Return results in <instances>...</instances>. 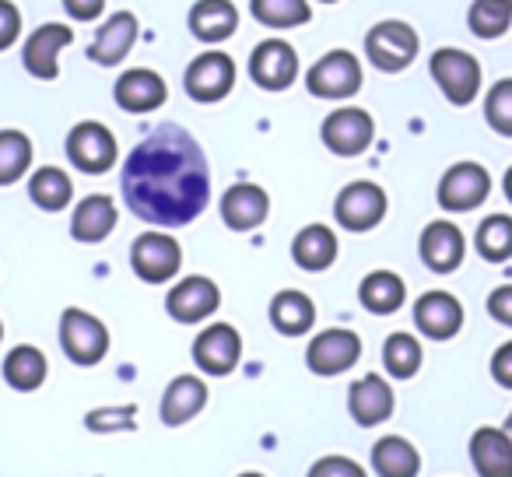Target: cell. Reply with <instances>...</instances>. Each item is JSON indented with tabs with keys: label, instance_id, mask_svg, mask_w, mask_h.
Returning <instances> with one entry per match:
<instances>
[{
	"label": "cell",
	"instance_id": "42",
	"mask_svg": "<svg viewBox=\"0 0 512 477\" xmlns=\"http://www.w3.org/2000/svg\"><path fill=\"white\" fill-rule=\"evenodd\" d=\"M488 313H491V320H498L502 327H512V285H502L488 295Z\"/></svg>",
	"mask_w": 512,
	"mask_h": 477
},
{
	"label": "cell",
	"instance_id": "48",
	"mask_svg": "<svg viewBox=\"0 0 512 477\" xmlns=\"http://www.w3.org/2000/svg\"><path fill=\"white\" fill-rule=\"evenodd\" d=\"M0 341H4V323H0Z\"/></svg>",
	"mask_w": 512,
	"mask_h": 477
},
{
	"label": "cell",
	"instance_id": "28",
	"mask_svg": "<svg viewBox=\"0 0 512 477\" xmlns=\"http://www.w3.org/2000/svg\"><path fill=\"white\" fill-rule=\"evenodd\" d=\"M271 323L278 334L285 337H302L306 330H313L316 323V306L309 295L295 292V288H288V292H278L271 302Z\"/></svg>",
	"mask_w": 512,
	"mask_h": 477
},
{
	"label": "cell",
	"instance_id": "27",
	"mask_svg": "<svg viewBox=\"0 0 512 477\" xmlns=\"http://www.w3.org/2000/svg\"><path fill=\"white\" fill-rule=\"evenodd\" d=\"M292 260L302 271H327L337 260V235L327 225H306L295 235Z\"/></svg>",
	"mask_w": 512,
	"mask_h": 477
},
{
	"label": "cell",
	"instance_id": "47",
	"mask_svg": "<svg viewBox=\"0 0 512 477\" xmlns=\"http://www.w3.org/2000/svg\"><path fill=\"white\" fill-rule=\"evenodd\" d=\"M239 477H264V474H256V470H249V474H239Z\"/></svg>",
	"mask_w": 512,
	"mask_h": 477
},
{
	"label": "cell",
	"instance_id": "6",
	"mask_svg": "<svg viewBox=\"0 0 512 477\" xmlns=\"http://www.w3.org/2000/svg\"><path fill=\"white\" fill-rule=\"evenodd\" d=\"M130 267L141 281L148 285H165L169 278H176L183 267V250L172 235L165 232H144L130 246Z\"/></svg>",
	"mask_w": 512,
	"mask_h": 477
},
{
	"label": "cell",
	"instance_id": "15",
	"mask_svg": "<svg viewBox=\"0 0 512 477\" xmlns=\"http://www.w3.org/2000/svg\"><path fill=\"white\" fill-rule=\"evenodd\" d=\"M242 358V337L228 323H211L207 330H200V337L193 341V362L200 365V372L207 376H228L235 372Z\"/></svg>",
	"mask_w": 512,
	"mask_h": 477
},
{
	"label": "cell",
	"instance_id": "22",
	"mask_svg": "<svg viewBox=\"0 0 512 477\" xmlns=\"http://www.w3.org/2000/svg\"><path fill=\"white\" fill-rule=\"evenodd\" d=\"M348 411H351V418H355L362 428L383 425V421L393 414V386L386 383L383 376L369 372V376H362L358 383H351Z\"/></svg>",
	"mask_w": 512,
	"mask_h": 477
},
{
	"label": "cell",
	"instance_id": "38",
	"mask_svg": "<svg viewBox=\"0 0 512 477\" xmlns=\"http://www.w3.org/2000/svg\"><path fill=\"white\" fill-rule=\"evenodd\" d=\"M484 120L495 134L512 137V78H502L484 95Z\"/></svg>",
	"mask_w": 512,
	"mask_h": 477
},
{
	"label": "cell",
	"instance_id": "30",
	"mask_svg": "<svg viewBox=\"0 0 512 477\" xmlns=\"http://www.w3.org/2000/svg\"><path fill=\"white\" fill-rule=\"evenodd\" d=\"M358 299H362V306L369 309V313L390 316L404 306L407 285H404V278H397L393 271H372L369 278L362 281V288H358Z\"/></svg>",
	"mask_w": 512,
	"mask_h": 477
},
{
	"label": "cell",
	"instance_id": "5",
	"mask_svg": "<svg viewBox=\"0 0 512 477\" xmlns=\"http://www.w3.org/2000/svg\"><path fill=\"white\" fill-rule=\"evenodd\" d=\"M60 348L74 365H99L109 351V330L85 309H64L60 316Z\"/></svg>",
	"mask_w": 512,
	"mask_h": 477
},
{
	"label": "cell",
	"instance_id": "21",
	"mask_svg": "<svg viewBox=\"0 0 512 477\" xmlns=\"http://www.w3.org/2000/svg\"><path fill=\"white\" fill-rule=\"evenodd\" d=\"M414 323L432 341H449L463 327V306L449 292H425L414 302Z\"/></svg>",
	"mask_w": 512,
	"mask_h": 477
},
{
	"label": "cell",
	"instance_id": "41",
	"mask_svg": "<svg viewBox=\"0 0 512 477\" xmlns=\"http://www.w3.org/2000/svg\"><path fill=\"white\" fill-rule=\"evenodd\" d=\"M18 36H22V11L11 0H0V50L15 46Z\"/></svg>",
	"mask_w": 512,
	"mask_h": 477
},
{
	"label": "cell",
	"instance_id": "12",
	"mask_svg": "<svg viewBox=\"0 0 512 477\" xmlns=\"http://www.w3.org/2000/svg\"><path fill=\"white\" fill-rule=\"evenodd\" d=\"M67 158L88 176H102L116 165V137L102 123L85 120L67 134Z\"/></svg>",
	"mask_w": 512,
	"mask_h": 477
},
{
	"label": "cell",
	"instance_id": "26",
	"mask_svg": "<svg viewBox=\"0 0 512 477\" xmlns=\"http://www.w3.org/2000/svg\"><path fill=\"white\" fill-rule=\"evenodd\" d=\"M113 228H116V204L106 193H92V197H85L74 207L71 235L78 243H102Z\"/></svg>",
	"mask_w": 512,
	"mask_h": 477
},
{
	"label": "cell",
	"instance_id": "16",
	"mask_svg": "<svg viewBox=\"0 0 512 477\" xmlns=\"http://www.w3.org/2000/svg\"><path fill=\"white\" fill-rule=\"evenodd\" d=\"M418 246H421L425 267L435 274H453L456 267L463 264V257H467V239H463L460 225H453V221H446V218L425 225Z\"/></svg>",
	"mask_w": 512,
	"mask_h": 477
},
{
	"label": "cell",
	"instance_id": "40",
	"mask_svg": "<svg viewBox=\"0 0 512 477\" xmlns=\"http://www.w3.org/2000/svg\"><path fill=\"white\" fill-rule=\"evenodd\" d=\"M309 477H365V470L348 456H323V460L313 463Z\"/></svg>",
	"mask_w": 512,
	"mask_h": 477
},
{
	"label": "cell",
	"instance_id": "45",
	"mask_svg": "<svg viewBox=\"0 0 512 477\" xmlns=\"http://www.w3.org/2000/svg\"><path fill=\"white\" fill-rule=\"evenodd\" d=\"M505 197H509V204H512V169L505 172Z\"/></svg>",
	"mask_w": 512,
	"mask_h": 477
},
{
	"label": "cell",
	"instance_id": "31",
	"mask_svg": "<svg viewBox=\"0 0 512 477\" xmlns=\"http://www.w3.org/2000/svg\"><path fill=\"white\" fill-rule=\"evenodd\" d=\"M46 355L32 344H18L8 358H4V379H8L11 390H22V393H32L46 383Z\"/></svg>",
	"mask_w": 512,
	"mask_h": 477
},
{
	"label": "cell",
	"instance_id": "20",
	"mask_svg": "<svg viewBox=\"0 0 512 477\" xmlns=\"http://www.w3.org/2000/svg\"><path fill=\"white\" fill-rule=\"evenodd\" d=\"M137 32H141V25H137V15H130V11H116V15H109L106 22L99 25V32H95V39H92V50H88V57H92L95 64H102V67L123 64V60H127V53L134 50Z\"/></svg>",
	"mask_w": 512,
	"mask_h": 477
},
{
	"label": "cell",
	"instance_id": "34",
	"mask_svg": "<svg viewBox=\"0 0 512 477\" xmlns=\"http://www.w3.org/2000/svg\"><path fill=\"white\" fill-rule=\"evenodd\" d=\"M249 11L267 29H299L313 18L309 0H253Z\"/></svg>",
	"mask_w": 512,
	"mask_h": 477
},
{
	"label": "cell",
	"instance_id": "17",
	"mask_svg": "<svg viewBox=\"0 0 512 477\" xmlns=\"http://www.w3.org/2000/svg\"><path fill=\"white\" fill-rule=\"evenodd\" d=\"M221 306V292L211 278L204 274H193V278H183L165 299V309L176 323H200L207 316H214V309Z\"/></svg>",
	"mask_w": 512,
	"mask_h": 477
},
{
	"label": "cell",
	"instance_id": "4",
	"mask_svg": "<svg viewBox=\"0 0 512 477\" xmlns=\"http://www.w3.org/2000/svg\"><path fill=\"white\" fill-rule=\"evenodd\" d=\"M362 64L351 50H330L306 71V88L316 99L341 102L362 92Z\"/></svg>",
	"mask_w": 512,
	"mask_h": 477
},
{
	"label": "cell",
	"instance_id": "14",
	"mask_svg": "<svg viewBox=\"0 0 512 477\" xmlns=\"http://www.w3.org/2000/svg\"><path fill=\"white\" fill-rule=\"evenodd\" d=\"M358 358H362V337L355 330H341V327L316 334L306 351V365L316 376H341Z\"/></svg>",
	"mask_w": 512,
	"mask_h": 477
},
{
	"label": "cell",
	"instance_id": "3",
	"mask_svg": "<svg viewBox=\"0 0 512 477\" xmlns=\"http://www.w3.org/2000/svg\"><path fill=\"white\" fill-rule=\"evenodd\" d=\"M418 50H421L418 32H414L407 22H397V18L372 25L369 36H365V57H369V64L383 74L407 71V67L414 64V57H418Z\"/></svg>",
	"mask_w": 512,
	"mask_h": 477
},
{
	"label": "cell",
	"instance_id": "49",
	"mask_svg": "<svg viewBox=\"0 0 512 477\" xmlns=\"http://www.w3.org/2000/svg\"><path fill=\"white\" fill-rule=\"evenodd\" d=\"M498 4H509V8H512V0H498Z\"/></svg>",
	"mask_w": 512,
	"mask_h": 477
},
{
	"label": "cell",
	"instance_id": "7",
	"mask_svg": "<svg viewBox=\"0 0 512 477\" xmlns=\"http://www.w3.org/2000/svg\"><path fill=\"white\" fill-rule=\"evenodd\" d=\"M320 137L334 155L355 158L362 151H369L372 137H376V120L358 106H341L323 120Z\"/></svg>",
	"mask_w": 512,
	"mask_h": 477
},
{
	"label": "cell",
	"instance_id": "35",
	"mask_svg": "<svg viewBox=\"0 0 512 477\" xmlns=\"http://www.w3.org/2000/svg\"><path fill=\"white\" fill-rule=\"evenodd\" d=\"M32 165V141L22 130H0V186H11Z\"/></svg>",
	"mask_w": 512,
	"mask_h": 477
},
{
	"label": "cell",
	"instance_id": "10",
	"mask_svg": "<svg viewBox=\"0 0 512 477\" xmlns=\"http://www.w3.org/2000/svg\"><path fill=\"white\" fill-rule=\"evenodd\" d=\"M235 85V60L221 50H207L186 67V78H183V88L193 102H221Z\"/></svg>",
	"mask_w": 512,
	"mask_h": 477
},
{
	"label": "cell",
	"instance_id": "23",
	"mask_svg": "<svg viewBox=\"0 0 512 477\" xmlns=\"http://www.w3.org/2000/svg\"><path fill=\"white\" fill-rule=\"evenodd\" d=\"M239 29V11L232 0H197L190 8V32L200 43H225Z\"/></svg>",
	"mask_w": 512,
	"mask_h": 477
},
{
	"label": "cell",
	"instance_id": "37",
	"mask_svg": "<svg viewBox=\"0 0 512 477\" xmlns=\"http://www.w3.org/2000/svg\"><path fill=\"white\" fill-rule=\"evenodd\" d=\"M467 25L477 39H502L512 29V8L498 0H474L467 11Z\"/></svg>",
	"mask_w": 512,
	"mask_h": 477
},
{
	"label": "cell",
	"instance_id": "19",
	"mask_svg": "<svg viewBox=\"0 0 512 477\" xmlns=\"http://www.w3.org/2000/svg\"><path fill=\"white\" fill-rule=\"evenodd\" d=\"M267 214H271V197L256 183H235L221 197V218L232 232H253L264 225Z\"/></svg>",
	"mask_w": 512,
	"mask_h": 477
},
{
	"label": "cell",
	"instance_id": "44",
	"mask_svg": "<svg viewBox=\"0 0 512 477\" xmlns=\"http://www.w3.org/2000/svg\"><path fill=\"white\" fill-rule=\"evenodd\" d=\"M64 8L74 22H95L106 11V0H64Z\"/></svg>",
	"mask_w": 512,
	"mask_h": 477
},
{
	"label": "cell",
	"instance_id": "39",
	"mask_svg": "<svg viewBox=\"0 0 512 477\" xmlns=\"http://www.w3.org/2000/svg\"><path fill=\"white\" fill-rule=\"evenodd\" d=\"M92 432H120V428H134V407H116V411H92L85 421Z\"/></svg>",
	"mask_w": 512,
	"mask_h": 477
},
{
	"label": "cell",
	"instance_id": "1",
	"mask_svg": "<svg viewBox=\"0 0 512 477\" xmlns=\"http://www.w3.org/2000/svg\"><path fill=\"white\" fill-rule=\"evenodd\" d=\"M211 176L200 144L179 127H158L127 158L123 197L151 225H186L207 204Z\"/></svg>",
	"mask_w": 512,
	"mask_h": 477
},
{
	"label": "cell",
	"instance_id": "9",
	"mask_svg": "<svg viewBox=\"0 0 512 477\" xmlns=\"http://www.w3.org/2000/svg\"><path fill=\"white\" fill-rule=\"evenodd\" d=\"M491 193V176L484 165L477 162H456L453 169H446V176L439 179V207L442 211H453V214H463V211H474L488 200Z\"/></svg>",
	"mask_w": 512,
	"mask_h": 477
},
{
	"label": "cell",
	"instance_id": "25",
	"mask_svg": "<svg viewBox=\"0 0 512 477\" xmlns=\"http://www.w3.org/2000/svg\"><path fill=\"white\" fill-rule=\"evenodd\" d=\"M470 460L481 477H512V442L502 428H477L470 439Z\"/></svg>",
	"mask_w": 512,
	"mask_h": 477
},
{
	"label": "cell",
	"instance_id": "33",
	"mask_svg": "<svg viewBox=\"0 0 512 477\" xmlns=\"http://www.w3.org/2000/svg\"><path fill=\"white\" fill-rule=\"evenodd\" d=\"M477 253L488 264H505L512 257V218L509 214H488V218L477 225L474 239Z\"/></svg>",
	"mask_w": 512,
	"mask_h": 477
},
{
	"label": "cell",
	"instance_id": "32",
	"mask_svg": "<svg viewBox=\"0 0 512 477\" xmlns=\"http://www.w3.org/2000/svg\"><path fill=\"white\" fill-rule=\"evenodd\" d=\"M29 197L36 200L43 211H64L74 197V183L64 169H57V165H43V169L32 172Z\"/></svg>",
	"mask_w": 512,
	"mask_h": 477
},
{
	"label": "cell",
	"instance_id": "36",
	"mask_svg": "<svg viewBox=\"0 0 512 477\" xmlns=\"http://www.w3.org/2000/svg\"><path fill=\"white\" fill-rule=\"evenodd\" d=\"M421 344H418V337H411V334H390L386 337V344H383V365H386V372H390L393 379H411L414 372L421 369Z\"/></svg>",
	"mask_w": 512,
	"mask_h": 477
},
{
	"label": "cell",
	"instance_id": "2",
	"mask_svg": "<svg viewBox=\"0 0 512 477\" xmlns=\"http://www.w3.org/2000/svg\"><path fill=\"white\" fill-rule=\"evenodd\" d=\"M428 71H432L439 92L446 95L453 106H470V102L481 95V64L477 57H470L467 50H456V46H442L428 60Z\"/></svg>",
	"mask_w": 512,
	"mask_h": 477
},
{
	"label": "cell",
	"instance_id": "11",
	"mask_svg": "<svg viewBox=\"0 0 512 477\" xmlns=\"http://www.w3.org/2000/svg\"><path fill=\"white\" fill-rule=\"evenodd\" d=\"M74 43V29L64 22H46L29 32L22 50V64L32 78L39 81H57L60 78V53Z\"/></svg>",
	"mask_w": 512,
	"mask_h": 477
},
{
	"label": "cell",
	"instance_id": "43",
	"mask_svg": "<svg viewBox=\"0 0 512 477\" xmlns=\"http://www.w3.org/2000/svg\"><path fill=\"white\" fill-rule=\"evenodd\" d=\"M491 376H495L498 386L512 390V341H505L502 348L491 355Z\"/></svg>",
	"mask_w": 512,
	"mask_h": 477
},
{
	"label": "cell",
	"instance_id": "46",
	"mask_svg": "<svg viewBox=\"0 0 512 477\" xmlns=\"http://www.w3.org/2000/svg\"><path fill=\"white\" fill-rule=\"evenodd\" d=\"M502 432L509 435V442H512V411H509V418H505V425H502Z\"/></svg>",
	"mask_w": 512,
	"mask_h": 477
},
{
	"label": "cell",
	"instance_id": "8",
	"mask_svg": "<svg viewBox=\"0 0 512 477\" xmlns=\"http://www.w3.org/2000/svg\"><path fill=\"white\" fill-rule=\"evenodd\" d=\"M386 207H390V200H386L383 186L369 183V179H358V183H348L337 193L334 218L348 232H369V228H376L386 218Z\"/></svg>",
	"mask_w": 512,
	"mask_h": 477
},
{
	"label": "cell",
	"instance_id": "18",
	"mask_svg": "<svg viewBox=\"0 0 512 477\" xmlns=\"http://www.w3.org/2000/svg\"><path fill=\"white\" fill-rule=\"evenodd\" d=\"M113 99L127 113H155L169 99V85H165L162 74L148 71V67H134V71H123L116 78Z\"/></svg>",
	"mask_w": 512,
	"mask_h": 477
},
{
	"label": "cell",
	"instance_id": "50",
	"mask_svg": "<svg viewBox=\"0 0 512 477\" xmlns=\"http://www.w3.org/2000/svg\"><path fill=\"white\" fill-rule=\"evenodd\" d=\"M323 4H334V0H323Z\"/></svg>",
	"mask_w": 512,
	"mask_h": 477
},
{
	"label": "cell",
	"instance_id": "13",
	"mask_svg": "<svg viewBox=\"0 0 512 477\" xmlns=\"http://www.w3.org/2000/svg\"><path fill=\"white\" fill-rule=\"evenodd\" d=\"M249 78L267 92H285L299 81V53L285 39H264L249 57Z\"/></svg>",
	"mask_w": 512,
	"mask_h": 477
},
{
	"label": "cell",
	"instance_id": "29",
	"mask_svg": "<svg viewBox=\"0 0 512 477\" xmlns=\"http://www.w3.org/2000/svg\"><path fill=\"white\" fill-rule=\"evenodd\" d=\"M372 467L379 477H418L421 474V456L400 435H386L372 446Z\"/></svg>",
	"mask_w": 512,
	"mask_h": 477
},
{
	"label": "cell",
	"instance_id": "24",
	"mask_svg": "<svg viewBox=\"0 0 512 477\" xmlns=\"http://www.w3.org/2000/svg\"><path fill=\"white\" fill-rule=\"evenodd\" d=\"M207 404V386L204 379L197 376H176L169 386H165V397H162V421L169 428L186 425L190 418H197Z\"/></svg>",
	"mask_w": 512,
	"mask_h": 477
}]
</instances>
